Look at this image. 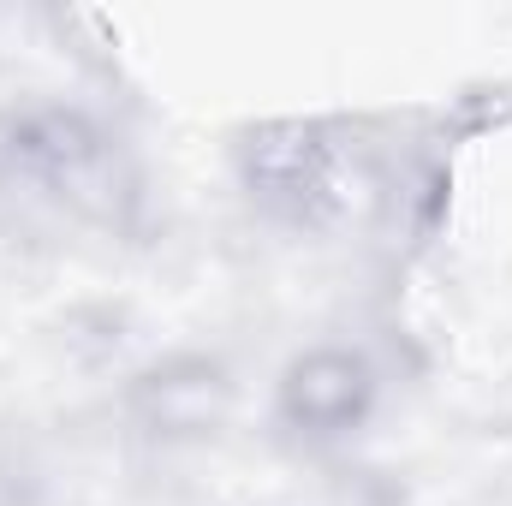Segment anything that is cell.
<instances>
[{"label":"cell","mask_w":512,"mask_h":506,"mask_svg":"<svg viewBox=\"0 0 512 506\" xmlns=\"http://www.w3.org/2000/svg\"><path fill=\"white\" fill-rule=\"evenodd\" d=\"M239 173H245V191L268 215L280 221H328L340 209V185H346V161L334 149V137L322 126H304V120H280V126H262L239 143Z\"/></svg>","instance_id":"3957f363"},{"label":"cell","mask_w":512,"mask_h":506,"mask_svg":"<svg viewBox=\"0 0 512 506\" xmlns=\"http://www.w3.org/2000/svg\"><path fill=\"white\" fill-rule=\"evenodd\" d=\"M227 399H233V381H227V370L215 358H167L131 393L137 423L149 435H161V441L215 435V423L227 417Z\"/></svg>","instance_id":"277c9868"},{"label":"cell","mask_w":512,"mask_h":506,"mask_svg":"<svg viewBox=\"0 0 512 506\" xmlns=\"http://www.w3.org/2000/svg\"><path fill=\"white\" fill-rule=\"evenodd\" d=\"M382 399V376L358 346H304L274 381V417L304 447L352 441Z\"/></svg>","instance_id":"7a4b0ae2"},{"label":"cell","mask_w":512,"mask_h":506,"mask_svg":"<svg viewBox=\"0 0 512 506\" xmlns=\"http://www.w3.org/2000/svg\"><path fill=\"white\" fill-rule=\"evenodd\" d=\"M12 155L42 197H54L78 221H120L137 197L126 149L72 108H42L12 131Z\"/></svg>","instance_id":"6da1fadb"}]
</instances>
